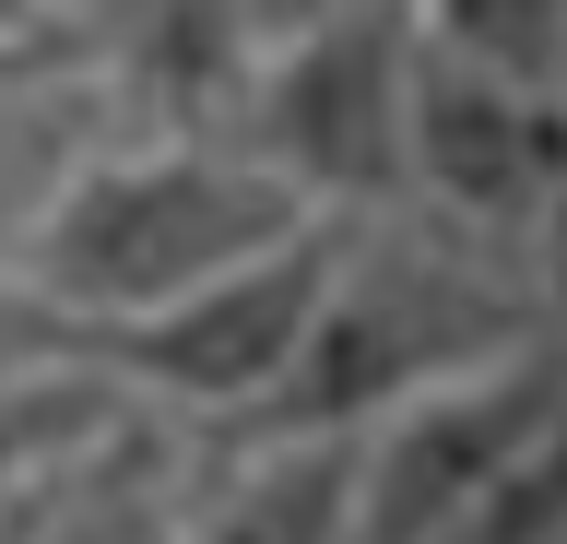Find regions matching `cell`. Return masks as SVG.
I'll return each mask as SVG.
<instances>
[{
	"mask_svg": "<svg viewBox=\"0 0 567 544\" xmlns=\"http://www.w3.org/2000/svg\"><path fill=\"white\" fill-rule=\"evenodd\" d=\"M414 48H425L414 0H343V12H319L308 37L260 48L237 143L260 154L308 214H331V225L402 214V107H414Z\"/></svg>",
	"mask_w": 567,
	"mask_h": 544,
	"instance_id": "cell-3",
	"label": "cell"
},
{
	"mask_svg": "<svg viewBox=\"0 0 567 544\" xmlns=\"http://www.w3.org/2000/svg\"><path fill=\"white\" fill-rule=\"evenodd\" d=\"M567 427V343H508V356L461 367L437 391H414L402 414H379L367 438H343V544H437L532 438Z\"/></svg>",
	"mask_w": 567,
	"mask_h": 544,
	"instance_id": "cell-5",
	"label": "cell"
},
{
	"mask_svg": "<svg viewBox=\"0 0 567 544\" xmlns=\"http://www.w3.org/2000/svg\"><path fill=\"white\" fill-rule=\"evenodd\" d=\"M414 24L473 48V60H496V72L567 95V0H414Z\"/></svg>",
	"mask_w": 567,
	"mask_h": 544,
	"instance_id": "cell-11",
	"label": "cell"
},
{
	"mask_svg": "<svg viewBox=\"0 0 567 544\" xmlns=\"http://www.w3.org/2000/svg\"><path fill=\"white\" fill-rule=\"evenodd\" d=\"M35 544H189V427L118 414V427L48 485Z\"/></svg>",
	"mask_w": 567,
	"mask_h": 544,
	"instance_id": "cell-8",
	"label": "cell"
},
{
	"mask_svg": "<svg viewBox=\"0 0 567 544\" xmlns=\"http://www.w3.org/2000/svg\"><path fill=\"white\" fill-rule=\"evenodd\" d=\"M343 438H189V544H343Z\"/></svg>",
	"mask_w": 567,
	"mask_h": 544,
	"instance_id": "cell-7",
	"label": "cell"
},
{
	"mask_svg": "<svg viewBox=\"0 0 567 544\" xmlns=\"http://www.w3.org/2000/svg\"><path fill=\"white\" fill-rule=\"evenodd\" d=\"M106 143V95L60 60H24L0 83V308H12V273H24L35 214L60 202V178Z\"/></svg>",
	"mask_w": 567,
	"mask_h": 544,
	"instance_id": "cell-9",
	"label": "cell"
},
{
	"mask_svg": "<svg viewBox=\"0 0 567 544\" xmlns=\"http://www.w3.org/2000/svg\"><path fill=\"white\" fill-rule=\"evenodd\" d=\"M520 285H532L544 343H567V178L544 189V214H532V237H520Z\"/></svg>",
	"mask_w": 567,
	"mask_h": 544,
	"instance_id": "cell-12",
	"label": "cell"
},
{
	"mask_svg": "<svg viewBox=\"0 0 567 544\" xmlns=\"http://www.w3.org/2000/svg\"><path fill=\"white\" fill-rule=\"evenodd\" d=\"M532 331L544 320H532V285H520L508 249L450 237V225H425V214H367V225H343L331 285H319L284 379L225 438H367L414 391L508 356Z\"/></svg>",
	"mask_w": 567,
	"mask_h": 544,
	"instance_id": "cell-2",
	"label": "cell"
},
{
	"mask_svg": "<svg viewBox=\"0 0 567 544\" xmlns=\"http://www.w3.org/2000/svg\"><path fill=\"white\" fill-rule=\"evenodd\" d=\"M296 225H308V202H296V189H284L248 143L106 131V143L60 178V202L35 214L0 331L83 343V331L154 320V308L202 296L213 273L260 260L272 237H296Z\"/></svg>",
	"mask_w": 567,
	"mask_h": 544,
	"instance_id": "cell-1",
	"label": "cell"
},
{
	"mask_svg": "<svg viewBox=\"0 0 567 544\" xmlns=\"http://www.w3.org/2000/svg\"><path fill=\"white\" fill-rule=\"evenodd\" d=\"M567 178V95L425 37L414 48V107H402V214L485 237L520 260L544 189Z\"/></svg>",
	"mask_w": 567,
	"mask_h": 544,
	"instance_id": "cell-6",
	"label": "cell"
},
{
	"mask_svg": "<svg viewBox=\"0 0 567 544\" xmlns=\"http://www.w3.org/2000/svg\"><path fill=\"white\" fill-rule=\"evenodd\" d=\"M35 509H48V497H24V509H0V544H35Z\"/></svg>",
	"mask_w": 567,
	"mask_h": 544,
	"instance_id": "cell-15",
	"label": "cell"
},
{
	"mask_svg": "<svg viewBox=\"0 0 567 544\" xmlns=\"http://www.w3.org/2000/svg\"><path fill=\"white\" fill-rule=\"evenodd\" d=\"M12 72H24V48H12V37H0V83H12Z\"/></svg>",
	"mask_w": 567,
	"mask_h": 544,
	"instance_id": "cell-16",
	"label": "cell"
},
{
	"mask_svg": "<svg viewBox=\"0 0 567 544\" xmlns=\"http://www.w3.org/2000/svg\"><path fill=\"white\" fill-rule=\"evenodd\" d=\"M0 37H12V48L35 60V0H0Z\"/></svg>",
	"mask_w": 567,
	"mask_h": 544,
	"instance_id": "cell-14",
	"label": "cell"
},
{
	"mask_svg": "<svg viewBox=\"0 0 567 544\" xmlns=\"http://www.w3.org/2000/svg\"><path fill=\"white\" fill-rule=\"evenodd\" d=\"M319 12H343V0H248V24H260V48H284V37H308Z\"/></svg>",
	"mask_w": 567,
	"mask_h": 544,
	"instance_id": "cell-13",
	"label": "cell"
},
{
	"mask_svg": "<svg viewBox=\"0 0 567 544\" xmlns=\"http://www.w3.org/2000/svg\"><path fill=\"white\" fill-rule=\"evenodd\" d=\"M118 414H131V402L106 391L95 367H71V356H48V343H12V331H0V509L48 497Z\"/></svg>",
	"mask_w": 567,
	"mask_h": 544,
	"instance_id": "cell-10",
	"label": "cell"
},
{
	"mask_svg": "<svg viewBox=\"0 0 567 544\" xmlns=\"http://www.w3.org/2000/svg\"><path fill=\"white\" fill-rule=\"evenodd\" d=\"M331 249H343V225L308 214L260 260L213 273L202 296H177L154 320H118V331H83V343H48V356L95 367L131 414H166V427H189V438H225L237 414H260V391L284 379L319 285H331ZM12 343H35V331H12Z\"/></svg>",
	"mask_w": 567,
	"mask_h": 544,
	"instance_id": "cell-4",
	"label": "cell"
}]
</instances>
